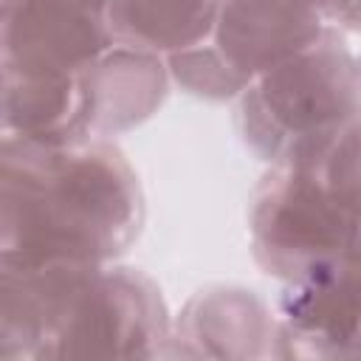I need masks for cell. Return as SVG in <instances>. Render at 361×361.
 <instances>
[{"label": "cell", "instance_id": "obj_1", "mask_svg": "<svg viewBox=\"0 0 361 361\" xmlns=\"http://www.w3.org/2000/svg\"><path fill=\"white\" fill-rule=\"evenodd\" d=\"M138 228V189L104 144L37 147L6 141L3 268L99 265Z\"/></svg>", "mask_w": 361, "mask_h": 361}, {"label": "cell", "instance_id": "obj_2", "mask_svg": "<svg viewBox=\"0 0 361 361\" xmlns=\"http://www.w3.org/2000/svg\"><path fill=\"white\" fill-rule=\"evenodd\" d=\"M355 113V59L333 31L257 73L240 102L245 141L276 166L313 155Z\"/></svg>", "mask_w": 361, "mask_h": 361}, {"label": "cell", "instance_id": "obj_3", "mask_svg": "<svg viewBox=\"0 0 361 361\" xmlns=\"http://www.w3.org/2000/svg\"><path fill=\"white\" fill-rule=\"evenodd\" d=\"M257 259L290 279L361 245V228L324 195L302 164H279L254 197Z\"/></svg>", "mask_w": 361, "mask_h": 361}, {"label": "cell", "instance_id": "obj_4", "mask_svg": "<svg viewBox=\"0 0 361 361\" xmlns=\"http://www.w3.org/2000/svg\"><path fill=\"white\" fill-rule=\"evenodd\" d=\"M113 42L107 0H3V73L73 76Z\"/></svg>", "mask_w": 361, "mask_h": 361}, {"label": "cell", "instance_id": "obj_5", "mask_svg": "<svg viewBox=\"0 0 361 361\" xmlns=\"http://www.w3.org/2000/svg\"><path fill=\"white\" fill-rule=\"evenodd\" d=\"M282 336L316 353H361V245L290 279L279 302Z\"/></svg>", "mask_w": 361, "mask_h": 361}, {"label": "cell", "instance_id": "obj_6", "mask_svg": "<svg viewBox=\"0 0 361 361\" xmlns=\"http://www.w3.org/2000/svg\"><path fill=\"white\" fill-rule=\"evenodd\" d=\"M90 133L124 130L161 102L166 79L155 51L113 42L90 68L82 71Z\"/></svg>", "mask_w": 361, "mask_h": 361}, {"label": "cell", "instance_id": "obj_7", "mask_svg": "<svg viewBox=\"0 0 361 361\" xmlns=\"http://www.w3.org/2000/svg\"><path fill=\"white\" fill-rule=\"evenodd\" d=\"M118 42L147 51H186L214 34L220 0H107Z\"/></svg>", "mask_w": 361, "mask_h": 361}, {"label": "cell", "instance_id": "obj_8", "mask_svg": "<svg viewBox=\"0 0 361 361\" xmlns=\"http://www.w3.org/2000/svg\"><path fill=\"white\" fill-rule=\"evenodd\" d=\"M299 164L316 175L324 195L361 228V124L350 121Z\"/></svg>", "mask_w": 361, "mask_h": 361}, {"label": "cell", "instance_id": "obj_9", "mask_svg": "<svg viewBox=\"0 0 361 361\" xmlns=\"http://www.w3.org/2000/svg\"><path fill=\"white\" fill-rule=\"evenodd\" d=\"M324 17L361 31V0H324Z\"/></svg>", "mask_w": 361, "mask_h": 361}, {"label": "cell", "instance_id": "obj_10", "mask_svg": "<svg viewBox=\"0 0 361 361\" xmlns=\"http://www.w3.org/2000/svg\"><path fill=\"white\" fill-rule=\"evenodd\" d=\"M355 71H358V110H361V59H355Z\"/></svg>", "mask_w": 361, "mask_h": 361}]
</instances>
